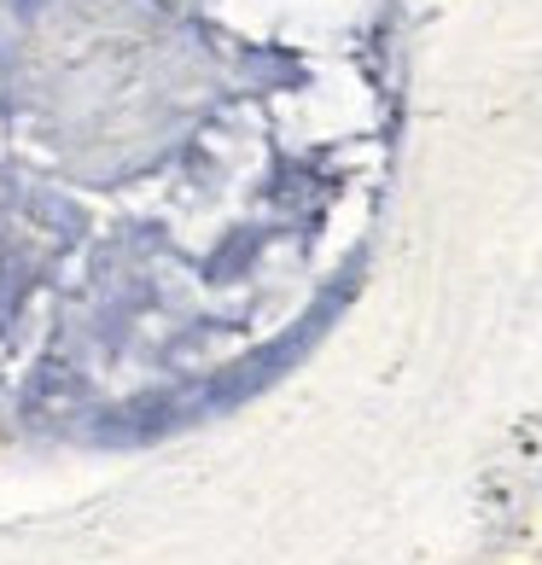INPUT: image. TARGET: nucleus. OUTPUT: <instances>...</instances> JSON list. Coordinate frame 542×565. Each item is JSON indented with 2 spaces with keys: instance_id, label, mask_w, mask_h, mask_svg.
Listing matches in <instances>:
<instances>
[{
  "instance_id": "nucleus-1",
  "label": "nucleus",
  "mask_w": 542,
  "mask_h": 565,
  "mask_svg": "<svg viewBox=\"0 0 542 565\" xmlns=\"http://www.w3.org/2000/svg\"><path fill=\"white\" fill-rule=\"evenodd\" d=\"M344 298H350V280H344V286H332L327 298H321L316 309H309V316H304L298 327L286 332L280 344H268V350H257V355H245V362H240L234 373H227V380H222L211 396H204V403H211V408H222V403H245V396H257L268 380H280V373H286L291 362H304V355L316 350V339L332 327V316L344 309Z\"/></svg>"
}]
</instances>
